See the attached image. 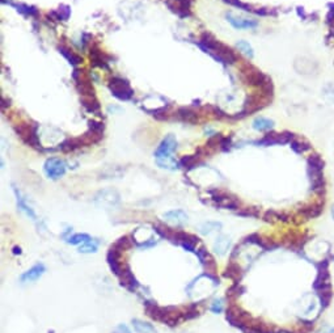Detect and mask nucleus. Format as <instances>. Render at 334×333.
I'll return each instance as SVG.
<instances>
[{"mask_svg": "<svg viewBox=\"0 0 334 333\" xmlns=\"http://www.w3.org/2000/svg\"><path fill=\"white\" fill-rule=\"evenodd\" d=\"M240 77L246 86L260 87L263 93L274 95V86L272 79L251 63H244L240 66Z\"/></svg>", "mask_w": 334, "mask_h": 333, "instance_id": "obj_2", "label": "nucleus"}, {"mask_svg": "<svg viewBox=\"0 0 334 333\" xmlns=\"http://www.w3.org/2000/svg\"><path fill=\"white\" fill-rule=\"evenodd\" d=\"M320 213H321V206H309L300 210V214L304 215L305 218H315L320 215Z\"/></svg>", "mask_w": 334, "mask_h": 333, "instance_id": "obj_44", "label": "nucleus"}, {"mask_svg": "<svg viewBox=\"0 0 334 333\" xmlns=\"http://www.w3.org/2000/svg\"><path fill=\"white\" fill-rule=\"evenodd\" d=\"M58 51H59L63 57L68 60V63H70V65L75 66V67L83 62V58L80 57V55H77V54H75L74 51H72L70 48H67V46H65V45L58 46Z\"/></svg>", "mask_w": 334, "mask_h": 333, "instance_id": "obj_26", "label": "nucleus"}, {"mask_svg": "<svg viewBox=\"0 0 334 333\" xmlns=\"http://www.w3.org/2000/svg\"><path fill=\"white\" fill-rule=\"evenodd\" d=\"M210 193L213 194L211 199L218 207L222 209H229V210H237L240 209V201L235 196L225 192L219 191V189H213L210 191Z\"/></svg>", "mask_w": 334, "mask_h": 333, "instance_id": "obj_5", "label": "nucleus"}, {"mask_svg": "<svg viewBox=\"0 0 334 333\" xmlns=\"http://www.w3.org/2000/svg\"><path fill=\"white\" fill-rule=\"evenodd\" d=\"M71 15V9L68 6H60L59 8L55 9V11H51V12L48 13V17L51 18L53 21H66L68 20Z\"/></svg>", "mask_w": 334, "mask_h": 333, "instance_id": "obj_29", "label": "nucleus"}, {"mask_svg": "<svg viewBox=\"0 0 334 333\" xmlns=\"http://www.w3.org/2000/svg\"><path fill=\"white\" fill-rule=\"evenodd\" d=\"M173 116H175V118L177 121L183 122V123H189V125H197V123L201 122V116L198 114V112L192 109V108H178L173 113Z\"/></svg>", "mask_w": 334, "mask_h": 333, "instance_id": "obj_11", "label": "nucleus"}, {"mask_svg": "<svg viewBox=\"0 0 334 333\" xmlns=\"http://www.w3.org/2000/svg\"><path fill=\"white\" fill-rule=\"evenodd\" d=\"M133 245H134V240L131 239V236L126 235V236H122V238H119L116 243L113 244L112 248L119 251V252H124V251L130 249Z\"/></svg>", "mask_w": 334, "mask_h": 333, "instance_id": "obj_33", "label": "nucleus"}, {"mask_svg": "<svg viewBox=\"0 0 334 333\" xmlns=\"http://www.w3.org/2000/svg\"><path fill=\"white\" fill-rule=\"evenodd\" d=\"M331 215H333V219H334V205L333 207H331Z\"/></svg>", "mask_w": 334, "mask_h": 333, "instance_id": "obj_54", "label": "nucleus"}, {"mask_svg": "<svg viewBox=\"0 0 334 333\" xmlns=\"http://www.w3.org/2000/svg\"><path fill=\"white\" fill-rule=\"evenodd\" d=\"M236 46H237V49H239V50L241 51V53L245 54L246 57L251 58V59L253 57H255V53H253V49H252V46L249 45V42H246V41H239L236 44Z\"/></svg>", "mask_w": 334, "mask_h": 333, "instance_id": "obj_43", "label": "nucleus"}, {"mask_svg": "<svg viewBox=\"0 0 334 333\" xmlns=\"http://www.w3.org/2000/svg\"><path fill=\"white\" fill-rule=\"evenodd\" d=\"M144 308H145V314H147L152 320L163 323L164 316H165V307H160L157 306L155 302L147 301L144 302Z\"/></svg>", "mask_w": 334, "mask_h": 333, "instance_id": "obj_18", "label": "nucleus"}, {"mask_svg": "<svg viewBox=\"0 0 334 333\" xmlns=\"http://www.w3.org/2000/svg\"><path fill=\"white\" fill-rule=\"evenodd\" d=\"M253 129L257 131H272L273 128H274V121L269 118H265V117H258L253 121Z\"/></svg>", "mask_w": 334, "mask_h": 333, "instance_id": "obj_30", "label": "nucleus"}, {"mask_svg": "<svg viewBox=\"0 0 334 333\" xmlns=\"http://www.w3.org/2000/svg\"><path fill=\"white\" fill-rule=\"evenodd\" d=\"M147 112L151 114L152 117L159 119V121H166V119H169V117L173 116V114L171 113V107H169V105L157 108V109H147Z\"/></svg>", "mask_w": 334, "mask_h": 333, "instance_id": "obj_31", "label": "nucleus"}, {"mask_svg": "<svg viewBox=\"0 0 334 333\" xmlns=\"http://www.w3.org/2000/svg\"><path fill=\"white\" fill-rule=\"evenodd\" d=\"M98 244H100V241L93 240V239H92V240L81 244L77 251H79L80 253H95V252H97V249H98Z\"/></svg>", "mask_w": 334, "mask_h": 333, "instance_id": "obj_40", "label": "nucleus"}, {"mask_svg": "<svg viewBox=\"0 0 334 333\" xmlns=\"http://www.w3.org/2000/svg\"><path fill=\"white\" fill-rule=\"evenodd\" d=\"M263 219L266 220V222H277V220H283V222H286V220L288 219V217H287L286 214H283V213L269 210V212L263 214Z\"/></svg>", "mask_w": 334, "mask_h": 333, "instance_id": "obj_41", "label": "nucleus"}, {"mask_svg": "<svg viewBox=\"0 0 334 333\" xmlns=\"http://www.w3.org/2000/svg\"><path fill=\"white\" fill-rule=\"evenodd\" d=\"M272 100H273V96L265 95V93H257V92L252 93V95H249L248 97L245 98L243 110H241L240 113H237L236 116H232L231 118L240 119V118H244V117L246 116H251V114L256 113V112H258V110L267 107V105L272 102Z\"/></svg>", "mask_w": 334, "mask_h": 333, "instance_id": "obj_3", "label": "nucleus"}, {"mask_svg": "<svg viewBox=\"0 0 334 333\" xmlns=\"http://www.w3.org/2000/svg\"><path fill=\"white\" fill-rule=\"evenodd\" d=\"M154 230L157 232V234H159L160 238L166 239V240H169L171 243H173V241H175L176 230L171 228V227L166 226V224H163V223H155Z\"/></svg>", "mask_w": 334, "mask_h": 333, "instance_id": "obj_28", "label": "nucleus"}, {"mask_svg": "<svg viewBox=\"0 0 334 333\" xmlns=\"http://www.w3.org/2000/svg\"><path fill=\"white\" fill-rule=\"evenodd\" d=\"M157 241L155 240V238H151L150 239V240L147 241V243H143V244H140V243H138L136 244V245H138V247L139 248H150V247H152V245H155V244H156Z\"/></svg>", "mask_w": 334, "mask_h": 333, "instance_id": "obj_49", "label": "nucleus"}, {"mask_svg": "<svg viewBox=\"0 0 334 333\" xmlns=\"http://www.w3.org/2000/svg\"><path fill=\"white\" fill-rule=\"evenodd\" d=\"M81 105L84 107V109L92 114H98L101 110L100 102L96 98V96H81Z\"/></svg>", "mask_w": 334, "mask_h": 333, "instance_id": "obj_24", "label": "nucleus"}, {"mask_svg": "<svg viewBox=\"0 0 334 333\" xmlns=\"http://www.w3.org/2000/svg\"><path fill=\"white\" fill-rule=\"evenodd\" d=\"M192 0H165L166 7L181 18L192 16Z\"/></svg>", "mask_w": 334, "mask_h": 333, "instance_id": "obj_10", "label": "nucleus"}, {"mask_svg": "<svg viewBox=\"0 0 334 333\" xmlns=\"http://www.w3.org/2000/svg\"><path fill=\"white\" fill-rule=\"evenodd\" d=\"M248 318L246 313H244L243 309L237 306H229L225 311V319L232 327L240 328V329H244L246 327V323H248Z\"/></svg>", "mask_w": 334, "mask_h": 333, "instance_id": "obj_8", "label": "nucleus"}, {"mask_svg": "<svg viewBox=\"0 0 334 333\" xmlns=\"http://www.w3.org/2000/svg\"><path fill=\"white\" fill-rule=\"evenodd\" d=\"M333 259H334V257H333Z\"/></svg>", "mask_w": 334, "mask_h": 333, "instance_id": "obj_55", "label": "nucleus"}, {"mask_svg": "<svg viewBox=\"0 0 334 333\" xmlns=\"http://www.w3.org/2000/svg\"><path fill=\"white\" fill-rule=\"evenodd\" d=\"M225 18L235 29H256L258 27V23L256 20H249V18L237 17L234 13H225Z\"/></svg>", "mask_w": 334, "mask_h": 333, "instance_id": "obj_14", "label": "nucleus"}, {"mask_svg": "<svg viewBox=\"0 0 334 333\" xmlns=\"http://www.w3.org/2000/svg\"><path fill=\"white\" fill-rule=\"evenodd\" d=\"M163 218L166 222H169V223L172 224H176V226H182V224L186 223L187 220L186 213L182 212V210H172V212L165 213V214L163 215Z\"/></svg>", "mask_w": 334, "mask_h": 333, "instance_id": "obj_20", "label": "nucleus"}, {"mask_svg": "<svg viewBox=\"0 0 334 333\" xmlns=\"http://www.w3.org/2000/svg\"><path fill=\"white\" fill-rule=\"evenodd\" d=\"M12 252H13V255H21V253H23V251H21L20 247H13Z\"/></svg>", "mask_w": 334, "mask_h": 333, "instance_id": "obj_52", "label": "nucleus"}, {"mask_svg": "<svg viewBox=\"0 0 334 333\" xmlns=\"http://www.w3.org/2000/svg\"><path fill=\"white\" fill-rule=\"evenodd\" d=\"M291 149L296 152V154H304L305 151L310 149L309 143L305 142L304 139H300V138H294L291 140Z\"/></svg>", "mask_w": 334, "mask_h": 333, "instance_id": "obj_35", "label": "nucleus"}, {"mask_svg": "<svg viewBox=\"0 0 334 333\" xmlns=\"http://www.w3.org/2000/svg\"><path fill=\"white\" fill-rule=\"evenodd\" d=\"M195 255L198 256L201 264L203 265L204 269L207 270V274H215V272H216L215 260H214V257L211 256V253L208 252L206 248L201 247L199 249H197Z\"/></svg>", "mask_w": 334, "mask_h": 333, "instance_id": "obj_16", "label": "nucleus"}, {"mask_svg": "<svg viewBox=\"0 0 334 333\" xmlns=\"http://www.w3.org/2000/svg\"><path fill=\"white\" fill-rule=\"evenodd\" d=\"M223 2L227 4H229V6L237 7L239 9H243V11H245V12L255 13V11H256V7H253L252 4L244 3V2H241V0H223Z\"/></svg>", "mask_w": 334, "mask_h": 333, "instance_id": "obj_39", "label": "nucleus"}, {"mask_svg": "<svg viewBox=\"0 0 334 333\" xmlns=\"http://www.w3.org/2000/svg\"><path fill=\"white\" fill-rule=\"evenodd\" d=\"M211 313L214 314H220L224 309V306H223V301L222 299H216V301H214L213 303H211Z\"/></svg>", "mask_w": 334, "mask_h": 333, "instance_id": "obj_47", "label": "nucleus"}, {"mask_svg": "<svg viewBox=\"0 0 334 333\" xmlns=\"http://www.w3.org/2000/svg\"><path fill=\"white\" fill-rule=\"evenodd\" d=\"M66 170H67V164L58 158H50L45 161L44 171L45 175L48 176L51 180H58L62 176H65Z\"/></svg>", "mask_w": 334, "mask_h": 333, "instance_id": "obj_7", "label": "nucleus"}, {"mask_svg": "<svg viewBox=\"0 0 334 333\" xmlns=\"http://www.w3.org/2000/svg\"><path fill=\"white\" fill-rule=\"evenodd\" d=\"M95 202L102 207H114L119 203V194L112 189L101 191L95 197Z\"/></svg>", "mask_w": 334, "mask_h": 333, "instance_id": "obj_12", "label": "nucleus"}, {"mask_svg": "<svg viewBox=\"0 0 334 333\" xmlns=\"http://www.w3.org/2000/svg\"><path fill=\"white\" fill-rule=\"evenodd\" d=\"M295 138V135L293 133H288V131H284V133H274V131H270L266 135H263L261 139L256 140L255 144L262 147L273 146V144H284V143H291V140Z\"/></svg>", "mask_w": 334, "mask_h": 333, "instance_id": "obj_6", "label": "nucleus"}, {"mask_svg": "<svg viewBox=\"0 0 334 333\" xmlns=\"http://www.w3.org/2000/svg\"><path fill=\"white\" fill-rule=\"evenodd\" d=\"M237 215H240V217H258V213H257V209L255 207H245V209H239L236 212Z\"/></svg>", "mask_w": 334, "mask_h": 333, "instance_id": "obj_45", "label": "nucleus"}, {"mask_svg": "<svg viewBox=\"0 0 334 333\" xmlns=\"http://www.w3.org/2000/svg\"><path fill=\"white\" fill-rule=\"evenodd\" d=\"M109 90L112 95L121 101H129L134 96V90L128 80L122 77L114 76L109 79Z\"/></svg>", "mask_w": 334, "mask_h": 333, "instance_id": "obj_4", "label": "nucleus"}, {"mask_svg": "<svg viewBox=\"0 0 334 333\" xmlns=\"http://www.w3.org/2000/svg\"><path fill=\"white\" fill-rule=\"evenodd\" d=\"M326 23H328L329 25L334 24V4H333V8L329 9L328 15H326Z\"/></svg>", "mask_w": 334, "mask_h": 333, "instance_id": "obj_50", "label": "nucleus"}, {"mask_svg": "<svg viewBox=\"0 0 334 333\" xmlns=\"http://www.w3.org/2000/svg\"><path fill=\"white\" fill-rule=\"evenodd\" d=\"M2 3H3V4H9V6H12L13 2H12V0H2Z\"/></svg>", "mask_w": 334, "mask_h": 333, "instance_id": "obj_53", "label": "nucleus"}, {"mask_svg": "<svg viewBox=\"0 0 334 333\" xmlns=\"http://www.w3.org/2000/svg\"><path fill=\"white\" fill-rule=\"evenodd\" d=\"M156 163L160 168H164V170L176 171L180 168V163H178V161H176L175 159H173V156H172V158H165V159H157Z\"/></svg>", "mask_w": 334, "mask_h": 333, "instance_id": "obj_36", "label": "nucleus"}, {"mask_svg": "<svg viewBox=\"0 0 334 333\" xmlns=\"http://www.w3.org/2000/svg\"><path fill=\"white\" fill-rule=\"evenodd\" d=\"M319 333H334V327H329V325H325L322 328Z\"/></svg>", "mask_w": 334, "mask_h": 333, "instance_id": "obj_51", "label": "nucleus"}, {"mask_svg": "<svg viewBox=\"0 0 334 333\" xmlns=\"http://www.w3.org/2000/svg\"><path fill=\"white\" fill-rule=\"evenodd\" d=\"M177 150V139L173 134H169L161 140V143L159 144V147L155 151V158L157 159H165L172 158L173 152Z\"/></svg>", "mask_w": 334, "mask_h": 333, "instance_id": "obj_9", "label": "nucleus"}, {"mask_svg": "<svg viewBox=\"0 0 334 333\" xmlns=\"http://www.w3.org/2000/svg\"><path fill=\"white\" fill-rule=\"evenodd\" d=\"M13 193H15V196H16V201H17V206H18V209H20L21 212H24L25 214L28 215V217L30 218V219H33V220H37V215H36V213L33 212V209L30 207L29 205H28L27 202H25V198L23 196H21V193H20V191H18L17 188L15 186V185H13Z\"/></svg>", "mask_w": 334, "mask_h": 333, "instance_id": "obj_22", "label": "nucleus"}, {"mask_svg": "<svg viewBox=\"0 0 334 333\" xmlns=\"http://www.w3.org/2000/svg\"><path fill=\"white\" fill-rule=\"evenodd\" d=\"M89 58L92 60V65L98 69L108 70L109 69V58L100 48L98 45H93L89 49Z\"/></svg>", "mask_w": 334, "mask_h": 333, "instance_id": "obj_13", "label": "nucleus"}, {"mask_svg": "<svg viewBox=\"0 0 334 333\" xmlns=\"http://www.w3.org/2000/svg\"><path fill=\"white\" fill-rule=\"evenodd\" d=\"M195 44L203 53L208 54L211 58L222 65H234L237 62V54L232 50V48L216 39L211 33H202L201 39Z\"/></svg>", "mask_w": 334, "mask_h": 333, "instance_id": "obj_1", "label": "nucleus"}, {"mask_svg": "<svg viewBox=\"0 0 334 333\" xmlns=\"http://www.w3.org/2000/svg\"><path fill=\"white\" fill-rule=\"evenodd\" d=\"M119 256H121V252L110 247L109 252H108V255H107V261H108V264H109V266H110V269H112L113 273L116 274L118 278L122 273V265L119 264Z\"/></svg>", "mask_w": 334, "mask_h": 333, "instance_id": "obj_19", "label": "nucleus"}, {"mask_svg": "<svg viewBox=\"0 0 334 333\" xmlns=\"http://www.w3.org/2000/svg\"><path fill=\"white\" fill-rule=\"evenodd\" d=\"M232 146H234V143H232V137L229 135V137H223L222 140H220V146H219V149L222 150L223 152H228L229 150L232 149Z\"/></svg>", "mask_w": 334, "mask_h": 333, "instance_id": "obj_46", "label": "nucleus"}, {"mask_svg": "<svg viewBox=\"0 0 334 333\" xmlns=\"http://www.w3.org/2000/svg\"><path fill=\"white\" fill-rule=\"evenodd\" d=\"M81 147H86V144H84V140L81 137L67 138V139H65L59 144V150L63 152H72V151H75V150L81 149Z\"/></svg>", "mask_w": 334, "mask_h": 333, "instance_id": "obj_21", "label": "nucleus"}, {"mask_svg": "<svg viewBox=\"0 0 334 333\" xmlns=\"http://www.w3.org/2000/svg\"><path fill=\"white\" fill-rule=\"evenodd\" d=\"M229 247H231V239L225 235H220L214 243V251H215V253H218L219 256H224Z\"/></svg>", "mask_w": 334, "mask_h": 333, "instance_id": "obj_27", "label": "nucleus"}, {"mask_svg": "<svg viewBox=\"0 0 334 333\" xmlns=\"http://www.w3.org/2000/svg\"><path fill=\"white\" fill-rule=\"evenodd\" d=\"M245 292V288L241 286V283L240 282H235L234 286H231V287L228 288L227 290V294H225V298H227L228 301H234L235 298H237L239 295H241L243 293Z\"/></svg>", "mask_w": 334, "mask_h": 333, "instance_id": "obj_37", "label": "nucleus"}, {"mask_svg": "<svg viewBox=\"0 0 334 333\" xmlns=\"http://www.w3.org/2000/svg\"><path fill=\"white\" fill-rule=\"evenodd\" d=\"M220 228H222V223H219V222H207V223L202 224L199 230H201V234H203V235H210L211 232Z\"/></svg>", "mask_w": 334, "mask_h": 333, "instance_id": "obj_42", "label": "nucleus"}, {"mask_svg": "<svg viewBox=\"0 0 334 333\" xmlns=\"http://www.w3.org/2000/svg\"><path fill=\"white\" fill-rule=\"evenodd\" d=\"M45 272H46L45 265L39 262V264L33 265L29 270H27L25 273L21 274L20 281L21 282H34V281H37L38 278H41V277L44 276Z\"/></svg>", "mask_w": 334, "mask_h": 333, "instance_id": "obj_17", "label": "nucleus"}, {"mask_svg": "<svg viewBox=\"0 0 334 333\" xmlns=\"http://www.w3.org/2000/svg\"><path fill=\"white\" fill-rule=\"evenodd\" d=\"M119 280H121V285L128 290H130V292H135L136 288L139 287V282L136 281L134 274L131 273V269L128 264H124L122 266V273L119 276Z\"/></svg>", "mask_w": 334, "mask_h": 333, "instance_id": "obj_15", "label": "nucleus"}, {"mask_svg": "<svg viewBox=\"0 0 334 333\" xmlns=\"http://www.w3.org/2000/svg\"><path fill=\"white\" fill-rule=\"evenodd\" d=\"M12 7H15L16 11H17L18 13H21V15L24 16H28V17H37V16L39 15L38 9L36 8V7L33 6H28V4H12Z\"/></svg>", "mask_w": 334, "mask_h": 333, "instance_id": "obj_32", "label": "nucleus"}, {"mask_svg": "<svg viewBox=\"0 0 334 333\" xmlns=\"http://www.w3.org/2000/svg\"><path fill=\"white\" fill-rule=\"evenodd\" d=\"M112 333H131V330L129 329L128 325L119 324V325H117L116 328H114V330H113Z\"/></svg>", "mask_w": 334, "mask_h": 333, "instance_id": "obj_48", "label": "nucleus"}, {"mask_svg": "<svg viewBox=\"0 0 334 333\" xmlns=\"http://www.w3.org/2000/svg\"><path fill=\"white\" fill-rule=\"evenodd\" d=\"M243 274H244V272H243V269H241V266L234 261H231L229 264H228L227 269H225V272H224L225 278L235 281V282H240V281H241V278H243Z\"/></svg>", "mask_w": 334, "mask_h": 333, "instance_id": "obj_23", "label": "nucleus"}, {"mask_svg": "<svg viewBox=\"0 0 334 333\" xmlns=\"http://www.w3.org/2000/svg\"><path fill=\"white\" fill-rule=\"evenodd\" d=\"M180 167L181 168H183V170L186 171H192L194 170V168H197L198 165H202L203 164V161H202V158H199L198 155H187V156H182V158L180 159Z\"/></svg>", "mask_w": 334, "mask_h": 333, "instance_id": "obj_25", "label": "nucleus"}, {"mask_svg": "<svg viewBox=\"0 0 334 333\" xmlns=\"http://www.w3.org/2000/svg\"><path fill=\"white\" fill-rule=\"evenodd\" d=\"M89 240H92V238L88 234H75V235L66 239V241H67L68 244H72V245H81V244L87 243V241Z\"/></svg>", "mask_w": 334, "mask_h": 333, "instance_id": "obj_38", "label": "nucleus"}, {"mask_svg": "<svg viewBox=\"0 0 334 333\" xmlns=\"http://www.w3.org/2000/svg\"><path fill=\"white\" fill-rule=\"evenodd\" d=\"M133 327L134 329L138 333H156V329L152 324H148V323H144L143 320H139V319H133Z\"/></svg>", "mask_w": 334, "mask_h": 333, "instance_id": "obj_34", "label": "nucleus"}]
</instances>
